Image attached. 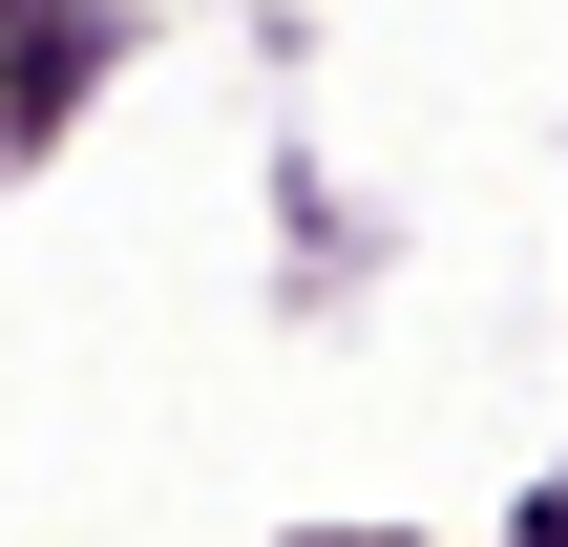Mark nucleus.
<instances>
[{
	"label": "nucleus",
	"mask_w": 568,
	"mask_h": 547,
	"mask_svg": "<svg viewBox=\"0 0 568 547\" xmlns=\"http://www.w3.org/2000/svg\"><path fill=\"white\" fill-rule=\"evenodd\" d=\"M527 547H568V506H548V527H527Z\"/></svg>",
	"instance_id": "f257e3e1"
}]
</instances>
